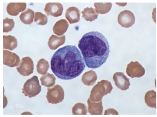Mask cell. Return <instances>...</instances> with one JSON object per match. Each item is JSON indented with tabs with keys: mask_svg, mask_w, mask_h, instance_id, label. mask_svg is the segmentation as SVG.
<instances>
[{
	"mask_svg": "<svg viewBox=\"0 0 157 117\" xmlns=\"http://www.w3.org/2000/svg\"><path fill=\"white\" fill-rule=\"evenodd\" d=\"M118 87L122 90L128 89L130 85L129 79L123 73L118 72Z\"/></svg>",
	"mask_w": 157,
	"mask_h": 117,
	"instance_id": "obj_18",
	"label": "cell"
},
{
	"mask_svg": "<svg viewBox=\"0 0 157 117\" xmlns=\"http://www.w3.org/2000/svg\"><path fill=\"white\" fill-rule=\"evenodd\" d=\"M49 67L48 61L43 58L40 59L38 61L36 66L37 72L40 75H45L47 73Z\"/></svg>",
	"mask_w": 157,
	"mask_h": 117,
	"instance_id": "obj_19",
	"label": "cell"
},
{
	"mask_svg": "<svg viewBox=\"0 0 157 117\" xmlns=\"http://www.w3.org/2000/svg\"><path fill=\"white\" fill-rule=\"evenodd\" d=\"M135 17L133 13L128 10L121 12L118 17V23L122 27L128 28L135 23Z\"/></svg>",
	"mask_w": 157,
	"mask_h": 117,
	"instance_id": "obj_7",
	"label": "cell"
},
{
	"mask_svg": "<svg viewBox=\"0 0 157 117\" xmlns=\"http://www.w3.org/2000/svg\"><path fill=\"white\" fill-rule=\"evenodd\" d=\"M34 21L38 25H44L48 22V18L46 16L39 12L35 13Z\"/></svg>",
	"mask_w": 157,
	"mask_h": 117,
	"instance_id": "obj_21",
	"label": "cell"
},
{
	"mask_svg": "<svg viewBox=\"0 0 157 117\" xmlns=\"http://www.w3.org/2000/svg\"><path fill=\"white\" fill-rule=\"evenodd\" d=\"M156 93L154 90H150L146 93L144 96V101L148 106L156 109Z\"/></svg>",
	"mask_w": 157,
	"mask_h": 117,
	"instance_id": "obj_15",
	"label": "cell"
},
{
	"mask_svg": "<svg viewBox=\"0 0 157 117\" xmlns=\"http://www.w3.org/2000/svg\"><path fill=\"white\" fill-rule=\"evenodd\" d=\"M78 46L85 64L89 68L99 67L105 63L109 56L108 42L98 31H90L84 34L79 40Z\"/></svg>",
	"mask_w": 157,
	"mask_h": 117,
	"instance_id": "obj_2",
	"label": "cell"
},
{
	"mask_svg": "<svg viewBox=\"0 0 157 117\" xmlns=\"http://www.w3.org/2000/svg\"><path fill=\"white\" fill-rule=\"evenodd\" d=\"M65 41L64 35L61 36H58L53 34L48 39V46L51 50H55L59 46L63 45Z\"/></svg>",
	"mask_w": 157,
	"mask_h": 117,
	"instance_id": "obj_12",
	"label": "cell"
},
{
	"mask_svg": "<svg viewBox=\"0 0 157 117\" xmlns=\"http://www.w3.org/2000/svg\"><path fill=\"white\" fill-rule=\"evenodd\" d=\"M20 62L19 56L16 54L6 50H3V63L10 67H16Z\"/></svg>",
	"mask_w": 157,
	"mask_h": 117,
	"instance_id": "obj_8",
	"label": "cell"
},
{
	"mask_svg": "<svg viewBox=\"0 0 157 117\" xmlns=\"http://www.w3.org/2000/svg\"><path fill=\"white\" fill-rule=\"evenodd\" d=\"M22 90L24 95L30 98L38 95L41 91L38 77L34 75L28 79L24 84Z\"/></svg>",
	"mask_w": 157,
	"mask_h": 117,
	"instance_id": "obj_3",
	"label": "cell"
},
{
	"mask_svg": "<svg viewBox=\"0 0 157 117\" xmlns=\"http://www.w3.org/2000/svg\"><path fill=\"white\" fill-rule=\"evenodd\" d=\"M56 78L52 74L47 73L40 79L41 85L47 87H52L55 83Z\"/></svg>",
	"mask_w": 157,
	"mask_h": 117,
	"instance_id": "obj_17",
	"label": "cell"
},
{
	"mask_svg": "<svg viewBox=\"0 0 157 117\" xmlns=\"http://www.w3.org/2000/svg\"><path fill=\"white\" fill-rule=\"evenodd\" d=\"M46 97L48 102L56 104L61 102L64 98V92L62 87L58 84L48 87Z\"/></svg>",
	"mask_w": 157,
	"mask_h": 117,
	"instance_id": "obj_4",
	"label": "cell"
},
{
	"mask_svg": "<svg viewBox=\"0 0 157 117\" xmlns=\"http://www.w3.org/2000/svg\"><path fill=\"white\" fill-rule=\"evenodd\" d=\"M85 67V61L75 46L67 45L58 49L51 60V68L59 78L70 80L80 75Z\"/></svg>",
	"mask_w": 157,
	"mask_h": 117,
	"instance_id": "obj_1",
	"label": "cell"
},
{
	"mask_svg": "<svg viewBox=\"0 0 157 117\" xmlns=\"http://www.w3.org/2000/svg\"><path fill=\"white\" fill-rule=\"evenodd\" d=\"M15 23L12 19L6 18L3 20V32L7 33L11 31L14 27Z\"/></svg>",
	"mask_w": 157,
	"mask_h": 117,
	"instance_id": "obj_20",
	"label": "cell"
},
{
	"mask_svg": "<svg viewBox=\"0 0 157 117\" xmlns=\"http://www.w3.org/2000/svg\"><path fill=\"white\" fill-rule=\"evenodd\" d=\"M3 48L12 50L16 48L17 45L16 38L11 35H3Z\"/></svg>",
	"mask_w": 157,
	"mask_h": 117,
	"instance_id": "obj_14",
	"label": "cell"
},
{
	"mask_svg": "<svg viewBox=\"0 0 157 117\" xmlns=\"http://www.w3.org/2000/svg\"><path fill=\"white\" fill-rule=\"evenodd\" d=\"M63 10V6L59 2H48L45 6L44 10L48 15L57 17L62 15Z\"/></svg>",
	"mask_w": 157,
	"mask_h": 117,
	"instance_id": "obj_9",
	"label": "cell"
},
{
	"mask_svg": "<svg viewBox=\"0 0 157 117\" xmlns=\"http://www.w3.org/2000/svg\"><path fill=\"white\" fill-rule=\"evenodd\" d=\"M67 21L64 19L57 21L53 27L54 33L59 36L63 35L67 31L68 26Z\"/></svg>",
	"mask_w": 157,
	"mask_h": 117,
	"instance_id": "obj_13",
	"label": "cell"
},
{
	"mask_svg": "<svg viewBox=\"0 0 157 117\" xmlns=\"http://www.w3.org/2000/svg\"><path fill=\"white\" fill-rule=\"evenodd\" d=\"M80 11L75 7H69L65 13V17L70 24L78 22L80 19Z\"/></svg>",
	"mask_w": 157,
	"mask_h": 117,
	"instance_id": "obj_11",
	"label": "cell"
},
{
	"mask_svg": "<svg viewBox=\"0 0 157 117\" xmlns=\"http://www.w3.org/2000/svg\"><path fill=\"white\" fill-rule=\"evenodd\" d=\"M126 72L132 78H140L145 74V70L138 62L132 61L127 65Z\"/></svg>",
	"mask_w": 157,
	"mask_h": 117,
	"instance_id": "obj_6",
	"label": "cell"
},
{
	"mask_svg": "<svg viewBox=\"0 0 157 117\" xmlns=\"http://www.w3.org/2000/svg\"><path fill=\"white\" fill-rule=\"evenodd\" d=\"M34 16V11L30 9L27 8L21 13L19 18L23 23L30 24L33 22Z\"/></svg>",
	"mask_w": 157,
	"mask_h": 117,
	"instance_id": "obj_16",
	"label": "cell"
},
{
	"mask_svg": "<svg viewBox=\"0 0 157 117\" xmlns=\"http://www.w3.org/2000/svg\"><path fill=\"white\" fill-rule=\"evenodd\" d=\"M26 7V4L25 2H10L7 6L6 11L9 15L15 16L25 10Z\"/></svg>",
	"mask_w": 157,
	"mask_h": 117,
	"instance_id": "obj_10",
	"label": "cell"
},
{
	"mask_svg": "<svg viewBox=\"0 0 157 117\" xmlns=\"http://www.w3.org/2000/svg\"><path fill=\"white\" fill-rule=\"evenodd\" d=\"M17 71L23 76H28L33 72L34 64L32 59L29 57L22 58L18 66L16 67Z\"/></svg>",
	"mask_w": 157,
	"mask_h": 117,
	"instance_id": "obj_5",
	"label": "cell"
}]
</instances>
